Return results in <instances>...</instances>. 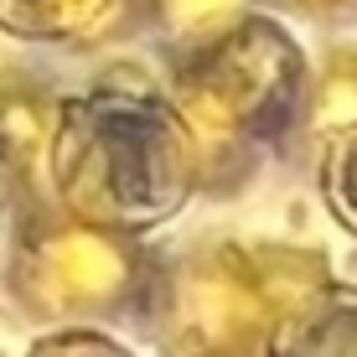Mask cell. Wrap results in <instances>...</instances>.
I'll use <instances>...</instances> for the list:
<instances>
[{
  "instance_id": "1",
  "label": "cell",
  "mask_w": 357,
  "mask_h": 357,
  "mask_svg": "<svg viewBox=\"0 0 357 357\" xmlns=\"http://www.w3.org/2000/svg\"><path fill=\"white\" fill-rule=\"evenodd\" d=\"M47 187L63 218L140 238L171 223L202 176L166 93L98 83L57 104L47 135Z\"/></svg>"
},
{
  "instance_id": "2",
  "label": "cell",
  "mask_w": 357,
  "mask_h": 357,
  "mask_svg": "<svg viewBox=\"0 0 357 357\" xmlns=\"http://www.w3.org/2000/svg\"><path fill=\"white\" fill-rule=\"evenodd\" d=\"M305 93L311 68L301 42L259 10L197 47H181L171 57L166 83V98L192 140L202 187L223 171L249 176L264 151L301 130Z\"/></svg>"
},
{
  "instance_id": "3",
  "label": "cell",
  "mask_w": 357,
  "mask_h": 357,
  "mask_svg": "<svg viewBox=\"0 0 357 357\" xmlns=\"http://www.w3.org/2000/svg\"><path fill=\"white\" fill-rule=\"evenodd\" d=\"M331 285L321 254L290 243H197L155 280V326L171 357H254L285 311Z\"/></svg>"
},
{
  "instance_id": "4",
  "label": "cell",
  "mask_w": 357,
  "mask_h": 357,
  "mask_svg": "<svg viewBox=\"0 0 357 357\" xmlns=\"http://www.w3.org/2000/svg\"><path fill=\"white\" fill-rule=\"evenodd\" d=\"M145 285V254L125 233L78 218H36L16 254V290L42 316H104Z\"/></svg>"
},
{
  "instance_id": "5",
  "label": "cell",
  "mask_w": 357,
  "mask_h": 357,
  "mask_svg": "<svg viewBox=\"0 0 357 357\" xmlns=\"http://www.w3.org/2000/svg\"><path fill=\"white\" fill-rule=\"evenodd\" d=\"M259 357H357V285L331 280L275 321Z\"/></svg>"
},
{
  "instance_id": "6",
  "label": "cell",
  "mask_w": 357,
  "mask_h": 357,
  "mask_svg": "<svg viewBox=\"0 0 357 357\" xmlns=\"http://www.w3.org/2000/svg\"><path fill=\"white\" fill-rule=\"evenodd\" d=\"M52 114L57 104L42 98L36 89L0 83V171L6 181H26L42 176L47 181V135H52Z\"/></svg>"
},
{
  "instance_id": "7",
  "label": "cell",
  "mask_w": 357,
  "mask_h": 357,
  "mask_svg": "<svg viewBox=\"0 0 357 357\" xmlns=\"http://www.w3.org/2000/svg\"><path fill=\"white\" fill-rule=\"evenodd\" d=\"M119 0H0V31L26 42H89Z\"/></svg>"
},
{
  "instance_id": "8",
  "label": "cell",
  "mask_w": 357,
  "mask_h": 357,
  "mask_svg": "<svg viewBox=\"0 0 357 357\" xmlns=\"http://www.w3.org/2000/svg\"><path fill=\"white\" fill-rule=\"evenodd\" d=\"M357 119V52H331L321 78H311V93H305V119L301 125L326 140V135L347 130Z\"/></svg>"
},
{
  "instance_id": "9",
  "label": "cell",
  "mask_w": 357,
  "mask_h": 357,
  "mask_svg": "<svg viewBox=\"0 0 357 357\" xmlns=\"http://www.w3.org/2000/svg\"><path fill=\"white\" fill-rule=\"evenodd\" d=\"M254 10V0H155V21H161L166 42L176 47H197L207 36L228 31L233 21H243Z\"/></svg>"
},
{
  "instance_id": "10",
  "label": "cell",
  "mask_w": 357,
  "mask_h": 357,
  "mask_svg": "<svg viewBox=\"0 0 357 357\" xmlns=\"http://www.w3.org/2000/svg\"><path fill=\"white\" fill-rule=\"evenodd\" d=\"M321 197L326 213L357 238V119L321 140Z\"/></svg>"
},
{
  "instance_id": "11",
  "label": "cell",
  "mask_w": 357,
  "mask_h": 357,
  "mask_svg": "<svg viewBox=\"0 0 357 357\" xmlns=\"http://www.w3.org/2000/svg\"><path fill=\"white\" fill-rule=\"evenodd\" d=\"M31 357H130L119 342L98 337V331H57V337L36 342Z\"/></svg>"
},
{
  "instance_id": "12",
  "label": "cell",
  "mask_w": 357,
  "mask_h": 357,
  "mask_svg": "<svg viewBox=\"0 0 357 357\" xmlns=\"http://www.w3.org/2000/svg\"><path fill=\"white\" fill-rule=\"evenodd\" d=\"M264 6L290 10V16H305V21H321V26H337V21L357 16V0H264Z\"/></svg>"
}]
</instances>
